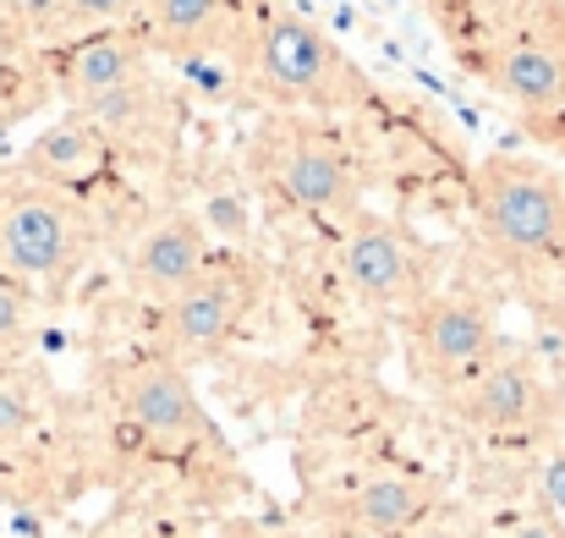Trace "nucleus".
Returning a JSON list of instances; mask_svg holds the SVG:
<instances>
[{
  "label": "nucleus",
  "instance_id": "1",
  "mask_svg": "<svg viewBox=\"0 0 565 538\" xmlns=\"http://www.w3.org/2000/svg\"><path fill=\"white\" fill-rule=\"evenodd\" d=\"M253 83L291 110H363L374 99L363 66L302 11L269 6L253 28Z\"/></svg>",
  "mask_w": 565,
  "mask_h": 538
},
{
  "label": "nucleus",
  "instance_id": "2",
  "mask_svg": "<svg viewBox=\"0 0 565 538\" xmlns=\"http://www.w3.org/2000/svg\"><path fill=\"white\" fill-rule=\"evenodd\" d=\"M472 214L505 264H565V181L533 160L494 155L472 171Z\"/></svg>",
  "mask_w": 565,
  "mask_h": 538
},
{
  "label": "nucleus",
  "instance_id": "3",
  "mask_svg": "<svg viewBox=\"0 0 565 538\" xmlns=\"http://www.w3.org/2000/svg\"><path fill=\"white\" fill-rule=\"evenodd\" d=\"M88 253V220L72 192L17 177L0 187V275L17 286L66 281Z\"/></svg>",
  "mask_w": 565,
  "mask_h": 538
},
{
  "label": "nucleus",
  "instance_id": "4",
  "mask_svg": "<svg viewBox=\"0 0 565 538\" xmlns=\"http://www.w3.org/2000/svg\"><path fill=\"white\" fill-rule=\"evenodd\" d=\"M258 171L286 203H297L308 214H330V220L358 214L363 171L335 133H319L302 122H275L258 138Z\"/></svg>",
  "mask_w": 565,
  "mask_h": 538
},
{
  "label": "nucleus",
  "instance_id": "5",
  "mask_svg": "<svg viewBox=\"0 0 565 538\" xmlns=\"http://www.w3.org/2000/svg\"><path fill=\"white\" fill-rule=\"evenodd\" d=\"M445 401H450V412L467 429L500 434V440H527V434L550 429L555 412H561L550 379L533 368V358L505 352V347L483 362L472 379H461L456 390H445Z\"/></svg>",
  "mask_w": 565,
  "mask_h": 538
},
{
  "label": "nucleus",
  "instance_id": "6",
  "mask_svg": "<svg viewBox=\"0 0 565 538\" xmlns=\"http://www.w3.org/2000/svg\"><path fill=\"white\" fill-rule=\"evenodd\" d=\"M406 352H412L417 379L456 390L500 352V330L478 297L445 292V297H423L417 308H406Z\"/></svg>",
  "mask_w": 565,
  "mask_h": 538
},
{
  "label": "nucleus",
  "instance_id": "7",
  "mask_svg": "<svg viewBox=\"0 0 565 538\" xmlns=\"http://www.w3.org/2000/svg\"><path fill=\"white\" fill-rule=\"evenodd\" d=\"M341 270H347V286L384 314H406L428 297V275H423V259L412 247V236L384 220L358 209L347 220V236H341Z\"/></svg>",
  "mask_w": 565,
  "mask_h": 538
},
{
  "label": "nucleus",
  "instance_id": "8",
  "mask_svg": "<svg viewBox=\"0 0 565 538\" xmlns=\"http://www.w3.org/2000/svg\"><path fill=\"white\" fill-rule=\"evenodd\" d=\"M253 292H258V281L236 259H209V270L166 303V358L171 362L214 358L236 336Z\"/></svg>",
  "mask_w": 565,
  "mask_h": 538
},
{
  "label": "nucleus",
  "instance_id": "9",
  "mask_svg": "<svg viewBox=\"0 0 565 538\" xmlns=\"http://www.w3.org/2000/svg\"><path fill=\"white\" fill-rule=\"evenodd\" d=\"M489 83L527 116L533 133H561L565 122V39H550V28H516L500 39L489 61Z\"/></svg>",
  "mask_w": 565,
  "mask_h": 538
},
{
  "label": "nucleus",
  "instance_id": "10",
  "mask_svg": "<svg viewBox=\"0 0 565 538\" xmlns=\"http://www.w3.org/2000/svg\"><path fill=\"white\" fill-rule=\"evenodd\" d=\"M121 412L149 440H160V445H192V440L209 434V412H203L198 390L188 384L182 362H171V358L127 368V379H121Z\"/></svg>",
  "mask_w": 565,
  "mask_h": 538
},
{
  "label": "nucleus",
  "instance_id": "11",
  "mask_svg": "<svg viewBox=\"0 0 565 538\" xmlns=\"http://www.w3.org/2000/svg\"><path fill=\"white\" fill-rule=\"evenodd\" d=\"M149 55H154V44L132 22L127 28H94L77 44H66V55H61V94L72 105H94V99L149 77Z\"/></svg>",
  "mask_w": 565,
  "mask_h": 538
},
{
  "label": "nucleus",
  "instance_id": "12",
  "mask_svg": "<svg viewBox=\"0 0 565 538\" xmlns=\"http://www.w3.org/2000/svg\"><path fill=\"white\" fill-rule=\"evenodd\" d=\"M209 259H214V247H209V225L198 214H160L132 242V281L143 297L171 303L182 286H192L209 270Z\"/></svg>",
  "mask_w": 565,
  "mask_h": 538
},
{
  "label": "nucleus",
  "instance_id": "13",
  "mask_svg": "<svg viewBox=\"0 0 565 538\" xmlns=\"http://www.w3.org/2000/svg\"><path fill=\"white\" fill-rule=\"evenodd\" d=\"M105 160H110L105 133H99L83 110H72L66 122L44 127V133L28 144L22 177L44 181V187H61V192H77V187H88V181L105 171Z\"/></svg>",
  "mask_w": 565,
  "mask_h": 538
},
{
  "label": "nucleus",
  "instance_id": "14",
  "mask_svg": "<svg viewBox=\"0 0 565 538\" xmlns=\"http://www.w3.org/2000/svg\"><path fill=\"white\" fill-rule=\"evenodd\" d=\"M434 511V484L417 473H369L347 495V534L352 538H401Z\"/></svg>",
  "mask_w": 565,
  "mask_h": 538
},
{
  "label": "nucleus",
  "instance_id": "15",
  "mask_svg": "<svg viewBox=\"0 0 565 538\" xmlns=\"http://www.w3.org/2000/svg\"><path fill=\"white\" fill-rule=\"evenodd\" d=\"M77 110L105 133V144H127V149H154V144H171V133H177V105L154 83V72L94 99V105H77Z\"/></svg>",
  "mask_w": 565,
  "mask_h": 538
},
{
  "label": "nucleus",
  "instance_id": "16",
  "mask_svg": "<svg viewBox=\"0 0 565 538\" xmlns=\"http://www.w3.org/2000/svg\"><path fill=\"white\" fill-rule=\"evenodd\" d=\"M143 39L166 55H203L231 28V0H143Z\"/></svg>",
  "mask_w": 565,
  "mask_h": 538
},
{
  "label": "nucleus",
  "instance_id": "17",
  "mask_svg": "<svg viewBox=\"0 0 565 538\" xmlns=\"http://www.w3.org/2000/svg\"><path fill=\"white\" fill-rule=\"evenodd\" d=\"M138 11H143V0H61V22L77 33L127 28V22H138Z\"/></svg>",
  "mask_w": 565,
  "mask_h": 538
},
{
  "label": "nucleus",
  "instance_id": "18",
  "mask_svg": "<svg viewBox=\"0 0 565 538\" xmlns=\"http://www.w3.org/2000/svg\"><path fill=\"white\" fill-rule=\"evenodd\" d=\"M33 336V314H28V286L0 275V352H17Z\"/></svg>",
  "mask_w": 565,
  "mask_h": 538
},
{
  "label": "nucleus",
  "instance_id": "19",
  "mask_svg": "<svg viewBox=\"0 0 565 538\" xmlns=\"http://www.w3.org/2000/svg\"><path fill=\"white\" fill-rule=\"evenodd\" d=\"M28 429H33V395H28V384L0 379V451L17 445Z\"/></svg>",
  "mask_w": 565,
  "mask_h": 538
},
{
  "label": "nucleus",
  "instance_id": "20",
  "mask_svg": "<svg viewBox=\"0 0 565 538\" xmlns=\"http://www.w3.org/2000/svg\"><path fill=\"white\" fill-rule=\"evenodd\" d=\"M539 506H544V517L565 523V445H555L539 462Z\"/></svg>",
  "mask_w": 565,
  "mask_h": 538
},
{
  "label": "nucleus",
  "instance_id": "21",
  "mask_svg": "<svg viewBox=\"0 0 565 538\" xmlns=\"http://www.w3.org/2000/svg\"><path fill=\"white\" fill-rule=\"evenodd\" d=\"M505 538H565V523H555V517H544V511H539V517H522Z\"/></svg>",
  "mask_w": 565,
  "mask_h": 538
},
{
  "label": "nucleus",
  "instance_id": "22",
  "mask_svg": "<svg viewBox=\"0 0 565 538\" xmlns=\"http://www.w3.org/2000/svg\"><path fill=\"white\" fill-rule=\"evenodd\" d=\"M401 538H461V534H456L450 523H434V517H423L417 528H406V534H401Z\"/></svg>",
  "mask_w": 565,
  "mask_h": 538
},
{
  "label": "nucleus",
  "instance_id": "23",
  "mask_svg": "<svg viewBox=\"0 0 565 538\" xmlns=\"http://www.w3.org/2000/svg\"><path fill=\"white\" fill-rule=\"evenodd\" d=\"M198 538H258L253 528H242V523H214V528H203Z\"/></svg>",
  "mask_w": 565,
  "mask_h": 538
},
{
  "label": "nucleus",
  "instance_id": "24",
  "mask_svg": "<svg viewBox=\"0 0 565 538\" xmlns=\"http://www.w3.org/2000/svg\"><path fill=\"white\" fill-rule=\"evenodd\" d=\"M561 330H565V292H561Z\"/></svg>",
  "mask_w": 565,
  "mask_h": 538
}]
</instances>
